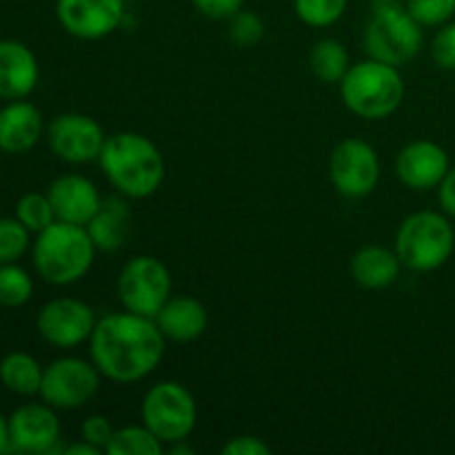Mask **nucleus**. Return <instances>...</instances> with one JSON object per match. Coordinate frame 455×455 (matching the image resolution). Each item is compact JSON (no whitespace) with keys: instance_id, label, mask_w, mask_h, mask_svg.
Instances as JSON below:
<instances>
[{"instance_id":"30","label":"nucleus","mask_w":455,"mask_h":455,"mask_svg":"<svg viewBox=\"0 0 455 455\" xmlns=\"http://www.w3.org/2000/svg\"><path fill=\"white\" fill-rule=\"evenodd\" d=\"M229 22L231 40L235 44H240V47H253V44H258L265 38V22H262V18L258 13L240 9Z\"/></svg>"},{"instance_id":"6","label":"nucleus","mask_w":455,"mask_h":455,"mask_svg":"<svg viewBox=\"0 0 455 455\" xmlns=\"http://www.w3.org/2000/svg\"><path fill=\"white\" fill-rule=\"evenodd\" d=\"M395 253L403 267L429 274L449 262L455 249V231L444 212H416L404 218L395 234Z\"/></svg>"},{"instance_id":"7","label":"nucleus","mask_w":455,"mask_h":455,"mask_svg":"<svg viewBox=\"0 0 455 455\" xmlns=\"http://www.w3.org/2000/svg\"><path fill=\"white\" fill-rule=\"evenodd\" d=\"M142 425L163 444L182 443L191 435L198 422V407L185 385L163 380L145 394L140 407Z\"/></svg>"},{"instance_id":"20","label":"nucleus","mask_w":455,"mask_h":455,"mask_svg":"<svg viewBox=\"0 0 455 455\" xmlns=\"http://www.w3.org/2000/svg\"><path fill=\"white\" fill-rule=\"evenodd\" d=\"M400 262L395 249L382 247V244H367L358 249L351 258V275L355 283L364 289H387L400 278Z\"/></svg>"},{"instance_id":"4","label":"nucleus","mask_w":455,"mask_h":455,"mask_svg":"<svg viewBox=\"0 0 455 455\" xmlns=\"http://www.w3.org/2000/svg\"><path fill=\"white\" fill-rule=\"evenodd\" d=\"M407 93L398 67L367 58L349 67L340 80V98L347 109L364 120H382L400 109Z\"/></svg>"},{"instance_id":"1","label":"nucleus","mask_w":455,"mask_h":455,"mask_svg":"<svg viewBox=\"0 0 455 455\" xmlns=\"http://www.w3.org/2000/svg\"><path fill=\"white\" fill-rule=\"evenodd\" d=\"M167 338L154 318L132 314H109L100 318L89 338V355L102 378L118 385L145 380L164 355Z\"/></svg>"},{"instance_id":"26","label":"nucleus","mask_w":455,"mask_h":455,"mask_svg":"<svg viewBox=\"0 0 455 455\" xmlns=\"http://www.w3.org/2000/svg\"><path fill=\"white\" fill-rule=\"evenodd\" d=\"M349 0H293V12L305 25L323 29L345 16Z\"/></svg>"},{"instance_id":"32","label":"nucleus","mask_w":455,"mask_h":455,"mask_svg":"<svg viewBox=\"0 0 455 455\" xmlns=\"http://www.w3.org/2000/svg\"><path fill=\"white\" fill-rule=\"evenodd\" d=\"M114 427L107 420L105 416H89L84 418L83 425H80V438L87 440L93 447L102 449L105 451L107 444H109L111 435H114Z\"/></svg>"},{"instance_id":"19","label":"nucleus","mask_w":455,"mask_h":455,"mask_svg":"<svg viewBox=\"0 0 455 455\" xmlns=\"http://www.w3.org/2000/svg\"><path fill=\"white\" fill-rule=\"evenodd\" d=\"M156 324L172 342H194L207 331L209 311L191 296H173L156 315Z\"/></svg>"},{"instance_id":"5","label":"nucleus","mask_w":455,"mask_h":455,"mask_svg":"<svg viewBox=\"0 0 455 455\" xmlns=\"http://www.w3.org/2000/svg\"><path fill=\"white\" fill-rule=\"evenodd\" d=\"M363 44L369 58L403 67L420 53L425 34L420 22L409 13L404 0H373Z\"/></svg>"},{"instance_id":"9","label":"nucleus","mask_w":455,"mask_h":455,"mask_svg":"<svg viewBox=\"0 0 455 455\" xmlns=\"http://www.w3.org/2000/svg\"><path fill=\"white\" fill-rule=\"evenodd\" d=\"M100 380L102 373L98 371L96 364L67 355L44 367L38 395L53 409L74 411V409L84 407L98 394Z\"/></svg>"},{"instance_id":"15","label":"nucleus","mask_w":455,"mask_h":455,"mask_svg":"<svg viewBox=\"0 0 455 455\" xmlns=\"http://www.w3.org/2000/svg\"><path fill=\"white\" fill-rule=\"evenodd\" d=\"M449 169H451L449 154L434 140L409 142L395 158V176L413 191L438 189Z\"/></svg>"},{"instance_id":"36","label":"nucleus","mask_w":455,"mask_h":455,"mask_svg":"<svg viewBox=\"0 0 455 455\" xmlns=\"http://www.w3.org/2000/svg\"><path fill=\"white\" fill-rule=\"evenodd\" d=\"M102 449L93 447V444H89L87 440H83V443H76L71 444V447L65 449L67 455H100Z\"/></svg>"},{"instance_id":"25","label":"nucleus","mask_w":455,"mask_h":455,"mask_svg":"<svg viewBox=\"0 0 455 455\" xmlns=\"http://www.w3.org/2000/svg\"><path fill=\"white\" fill-rule=\"evenodd\" d=\"M34 296V280L16 262L0 265V307L18 309Z\"/></svg>"},{"instance_id":"29","label":"nucleus","mask_w":455,"mask_h":455,"mask_svg":"<svg viewBox=\"0 0 455 455\" xmlns=\"http://www.w3.org/2000/svg\"><path fill=\"white\" fill-rule=\"evenodd\" d=\"M404 4L422 27H440L455 16V0H404Z\"/></svg>"},{"instance_id":"2","label":"nucleus","mask_w":455,"mask_h":455,"mask_svg":"<svg viewBox=\"0 0 455 455\" xmlns=\"http://www.w3.org/2000/svg\"><path fill=\"white\" fill-rule=\"evenodd\" d=\"M98 163L111 187L127 198H149L164 180V158L158 145L138 132L107 136Z\"/></svg>"},{"instance_id":"23","label":"nucleus","mask_w":455,"mask_h":455,"mask_svg":"<svg viewBox=\"0 0 455 455\" xmlns=\"http://www.w3.org/2000/svg\"><path fill=\"white\" fill-rule=\"evenodd\" d=\"M309 67L315 78L323 80V83L340 84V80L345 78V74L351 67L349 52H347V47L340 40H318L309 53Z\"/></svg>"},{"instance_id":"33","label":"nucleus","mask_w":455,"mask_h":455,"mask_svg":"<svg viewBox=\"0 0 455 455\" xmlns=\"http://www.w3.org/2000/svg\"><path fill=\"white\" fill-rule=\"evenodd\" d=\"M194 7L212 20H231L243 9L244 0H191Z\"/></svg>"},{"instance_id":"34","label":"nucleus","mask_w":455,"mask_h":455,"mask_svg":"<svg viewBox=\"0 0 455 455\" xmlns=\"http://www.w3.org/2000/svg\"><path fill=\"white\" fill-rule=\"evenodd\" d=\"M222 455H271V447L256 435H235L220 449Z\"/></svg>"},{"instance_id":"21","label":"nucleus","mask_w":455,"mask_h":455,"mask_svg":"<svg viewBox=\"0 0 455 455\" xmlns=\"http://www.w3.org/2000/svg\"><path fill=\"white\" fill-rule=\"evenodd\" d=\"M129 209L123 200H102V207L96 216L87 222V231L92 235L98 251H116L127 240Z\"/></svg>"},{"instance_id":"14","label":"nucleus","mask_w":455,"mask_h":455,"mask_svg":"<svg viewBox=\"0 0 455 455\" xmlns=\"http://www.w3.org/2000/svg\"><path fill=\"white\" fill-rule=\"evenodd\" d=\"M9 449L25 453H53L60 443V420L52 404H22L9 416Z\"/></svg>"},{"instance_id":"13","label":"nucleus","mask_w":455,"mask_h":455,"mask_svg":"<svg viewBox=\"0 0 455 455\" xmlns=\"http://www.w3.org/2000/svg\"><path fill=\"white\" fill-rule=\"evenodd\" d=\"M62 29L80 40H100L124 20V0H56Z\"/></svg>"},{"instance_id":"16","label":"nucleus","mask_w":455,"mask_h":455,"mask_svg":"<svg viewBox=\"0 0 455 455\" xmlns=\"http://www.w3.org/2000/svg\"><path fill=\"white\" fill-rule=\"evenodd\" d=\"M47 196L56 212V220L71 222V225L87 227V222L102 207V196L98 187L80 173L56 178L49 185Z\"/></svg>"},{"instance_id":"11","label":"nucleus","mask_w":455,"mask_h":455,"mask_svg":"<svg viewBox=\"0 0 455 455\" xmlns=\"http://www.w3.org/2000/svg\"><path fill=\"white\" fill-rule=\"evenodd\" d=\"M96 323V314L87 302L78 298H56L38 311L36 329L47 345L74 349L92 338Z\"/></svg>"},{"instance_id":"22","label":"nucleus","mask_w":455,"mask_h":455,"mask_svg":"<svg viewBox=\"0 0 455 455\" xmlns=\"http://www.w3.org/2000/svg\"><path fill=\"white\" fill-rule=\"evenodd\" d=\"M43 373L38 360L25 351H13L0 360V382L16 395L40 394Z\"/></svg>"},{"instance_id":"27","label":"nucleus","mask_w":455,"mask_h":455,"mask_svg":"<svg viewBox=\"0 0 455 455\" xmlns=\"http://www.w3.org/2000/svg\"><path fill=\"white\" fill-rule=\"evenodd\" d=\"M16 218L31 231V234H40L47 229L52 222H56V212L52 207V200L47 194H25L16 203Z\"/></svg>"},{"instance_id":"35","label":"nucleus","mask_w":455,"mask_h":455,"mask_svg":"<svg viewBox=\"0 0 455 455\" xmlns=\"http://www.w3.org/2000/svg\"><path fill=\"white\" fill-rule=\"evenodd\" d=\"M438 203L447 216L455 218V167L449 169L447 176L438 185Z\"/></svg>"},{"instance_id":"12","label":"nucleus","mask_w":455,"mask_h":455,"mask_svg":"<svg viewBox=\"0 0 455 455\" xmlns=\"http://www.w3.org/2000/svg\"><path fill=\"white\" fill-rule=\"evenodd\" d=\"M105 132L100 123L84 114H60L47 129L49 149L69 164H84L98 160L105 147Z\"/></svg>"},{"instance_id":"24","label":"nucleus","mask_w":455,"mask_h":455,"mask_svg":"<svg viewBox=\"0 0 455 455\" xmlns=\"http://www.w3.org/2000/svg\"><path fill=\"white\" fill-rule=\"evenodd\" d=\"M109 455H160L163 443L145 425L116 429L105 449Z\"/></svg>"},{"instance_id":"18","label":"nucleus","mask_w":455,"mask_h":455,"mask_svg":"<svg viewBox=\"0 0 455 455\" xmlns=\"http://www.w3.org/2000/svg\"><path fill=\"white\" fill-rule=\"evenodd\" d=\"M43 136V116L31 102L12 100L0 109V151L25 154Z\"/></svg>"},{"instance_id":"17","label":"nucleus","mask_w":455,"mask_h":455,"mask_svg":"<svg viewBox=\"0 0 455 455\" xmlns=\"http://www.w3.org/2000/svg\"><path fill=\"white\" fill-rule=\"evenodd\" d=\"M38 80L36 53L20 40H0V98L22 100L34 92Z\"/></svg>"},{"instance_id":"31","label":"nucleus","mask_w":455,"mask_h":455,"mask_svg":"<svg viewBox=\"0 0 455 455\" xmlns=\"http://www.w3.org/2000/svg\"><path fill=\"white\" fill-rule=\"evenodd\" d=\"M431 58L440 69L455 71V20L440 25L431 43Z\"/></svg>"},{"instance_id":"37","label":"nucleus","mask_w":455,"mask_h":455,"mask_svg":"<svg viewBox=\"0 0 455 455\" xmlns=\"http://www.w3.org/2000/svg\"><path fill=\"white\" fill-rule=\"evenodd\" d=\"M9 444H12L9 443V422H7V418L0 413V453L7 451Z\"/></svg>"},{"instance_id":"10","label":"nucleus","mask_w":455,"mask_h":455,"mask_svg":"<svg viewBox=\"0 0 455 455\" xmlns=\"http://www.w3.org/2000/svg\"><path fill=\"white\" fill-rule=\"evenodd\" d=\"M329 178L338 194L347 198H364L380 180V158L369 142L345 138L329 158Z\"/></svg>"},{"instance_id":"28","label":"nucleus","mask_w":455,"mask_h":455,"mask_svg":"<svg viewBox=\"0 0 455 455\" xmlns=\"http://www.w3.org/2000/svg\"><path fill=\"white\" fill-rule=\"evenodd\" d=\"M31 231L18 218H0V265L20 260L29 249Z\"/></svg>"},{"instance_id":"3","label":"nucleus","mask_w":455,"mask_h":455,"mask_svg":"<svg viewBox=\"0 0 455 455\" xmlns=\"http://www.w3.org/2000/svg\"><path fill=\"white\" fill-rule=\"evenodd\" d=\"M96 244L87 227L56 220L36 234L34 267L40 278L56 287L83 280L96 260Z\"/></svg>"},{"instance_id":"8","label":"nucleus","mask_w":455,"mask_h":455,"mask_svg":"<svg viewBox=\"0 0 455 455\" xmlns=\"http://www.w3.org/2000/svg\"><path fill=\"white\" fill-rule=\"evenodd\" d=\"M116 289L124 311L156 318L172 298V274L156 256H136L120 269Z\"/></svg>"}]
</instances>
